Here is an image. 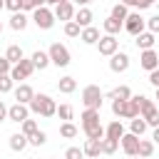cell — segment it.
Instances as JSON below:
<instances>
[{
  "instance_id": "cell-1",
  "label": "cell",
  "mask_w": 159,
  "mask_h": 159,
  "mask_svg": "<svg viewBox=\"0 0 159 159\" xmlns=\"http://www.w3.org/2000/svg\"><path fill=\"white\" fill-rule=\"evenodd\" d=\"M82 132L87 139H104V127L99 122V109H84L82 112Z\"/></svg>"
},
{
  "instance_id": "cell-2",
  "label": "cell",
  "mask_w": 159,
  "mask_h": 159,
  "mask_svg": "<svg viewBox=\"0 0 159 159\" xmlns=\"http://www.w3.org/2000/svg\"><path fill=\"white\" fill-rule=\"evenodd\" d=\"M27 107H30L32 114H40V117H55L57 114V104L50 94H35Z\"/></svg>"
},
{
  "instance_id": "cell-3",
  "label": "cell",
  "mask_w": 159,
  "mask_h": 159,
  "mask_svg": "<svg viewBox=\"0 0 159 159\" xmlns=\"http://www.w3.org/2000/svg\"><path fill=\"white\" fill-rule=\"evenodd\" d=\"M102 89L97 87V84H87L84 89H82V104H84V109H99L102 107Z\"/></svg>"
},
{
  "instance_id": "cell-4",
  "label": "cell",
  "mask_w": 159,
  "mask_h": 159,
  "mask_svg": "<svg viewBox=\"0 0 159 159\" xmlns=\"http://www.w3.org/2000/svg\"><path fill=\"white\" fill-rule=\"evenodd\" d=\"M32 22L40 27V30H50L55 25V12L47 7V5H40L32 10Z\"/></svg>"
},
{
  "instance_id": "cell-5",
  "label": "cell",
  "mask_w": 159,
  "mask_h": 159,
  "mask_svg": "<svg viewBox=\"0 0 159 159\" xmlns=\"http://www.w3.org/2000/svg\"><path fill=\"white\" fill-rule=\"evenodd\" d=\"M47 55H50V62L55 67H67L70 65V50L65 45H60V42H52L50 50H47Z\"/></svg>"
},
{
  "instance_id": "cell-6",
  "label": "cell",
  "mask_w": 159,
  "mask_h": 159,
  "mask_svg": "<svg viewBox=\"0 0 159 159\" xmlns=\"http://www.w3.org/2000/svg\"><path fill=\"white\" fill-rule=\"evenodd\" d=\"M122 27L132 35V37H137L139 32H144V27H147V20L139 15V12H129L127 17H124V22H122Z\"/></svg>"
},
{
  "instance_id": "cell-7",
  "label": "cell",
  "mask_w": 159,
  "mask_h": 159,
  "mask_svg": "<svg viewBox=\"0 0 159 159\" xmlns=\"http://www.w3.org/2000/svg\"><path fill=\"white\" fill-rule=\"evenodd\" d=\"M35 72V65H32V60H20V62H15L12 65V70H10V77H12V82H20V80H27L30 75Z\"/></svg>"
},
{
  "instance_id": "cell-8",
  "label": "cell",
  "mask_w": 159,
  "mask_h": 159,
  "mask_svg": "<svg viewBox=\"0 0 159 159\" xmlns=\"http://www.w3.org/2000/svg\"><path fill=\"white\" fill-rule=\"evenodd\" d=\"M97 50H99V55H104V57L114 55V52L119 50V40H117V35H102V37L97 40Z\"/></svg>"
},
{
  "instance_id": "cell-9",
  "label": "cell",
  "mask_w": 159,
  "mask_h": 159,
  "mask_svg": "<svg viewBox=\"0 0 159 159\" xmlns=\"http://www.w3.org/2000/svg\"><path fill=\"white\" fill-rule=\"evenodd\" d=\"M109 70L112 72H127L129 70V55L127 52H114V55H109Z\"/></svg>"
},
{
  "instance_id": "cell-10",
  "label": "cell",
  "mask_w": 159,
  "mask_h": 159,
  "mask_svg": "<svg viewBox=\"0 0 159 159\" xmlns=\"http://www.w3.org/2000/svg\"><path fill=\"white\" fill-rule=\"evenodd\" d=\"M55 20H72L75 17V5H72V0H62V2H57L55 5Z\"/></svg>"
},
{
  "instance_id": "cell-11",
  "label": "cell",
  "mask_w": 159,
  "mask_h": 159,
  "mask_svg": "<svg viewBox=\"0 0 159 159\" xmlns=\"http://www.w3.org/2000/svg\"><path fill=\"white\" fill-rule=\"evenodd\" d=\"M139 67L147 70V72L157 70V67H159V55H157L154 50H142V55H139Z\"/></svg>"
},
{
  "instance_id": "cell-12",
  "label": "cell",
  "mask_w": 159,
  "mask_h": 159,
  "mask_svg": "<svg viewBox=\"0 0 159 159\" xmlns=\"http://www.w3.org/2000/svg\"><path fill=\"white\" fill-rule=\"evenodd\" d=\"M27 117H30V107H27V104L15 102L12 107H7V119H10V122H17V124H20V122H25Z\"/></svg>"
},
{
  "instance_id": "cell-13",
  "label": "cell",
  "mask_w": 159,
  "mask_h": 159,
  "mask_svg": "<svg viewBox=\"0 0 159 159\" xmlns=\"http://www.w3.org/2000/svg\"><path fill=\"white\" fill-rule=\"evenodd\" d=\"M119 144H122V152L127 154V157H137V147H139V137L137 134H122V139H119Z\"/></svg>"
},
{
  "instance_id": "cell-14",
  "label": "cell",
  "mask_w": 159,
  "mask_h": 159,
  "mask_svg": "<svg viewBox=\"0 0 159 159\" xmlns=\"http://www.w3.org/2000/svg\"><path fill=\"white\" fill-rule=\"evenodd\" d=\"M80 27H87V25H92V20H94V15H92V10L84 5V7H80V10H75V17H72Z\"/></svg>"
},
{
  "instance_id": "cell-15",
  "label": "cell",
  "mask_w": 159,
  "mask_h": 159,
  "mask_svg": "<svg viewBox=\"0 0 159 159\" xmlns=\"http://www.w3.org/2000/svg\"><path fill=\"white\" fill-rule=\"evenodd\" d=\"M32 97H35V89H32L30 84H20V87H15V102H20V104H30Z\"/></svg>"
},
{
  "instance_id": "cell-16",
  "label": "cell",
  "mask_w": 159,
  "mask_h": 159,
  "mask_svg": "<svg viewBox=\"0 0 159 159\" xmlns=\"http://www.w3.org/2000/svg\"><path fill=\"white\" fill-rule=\"evenodd\" d=\"M102 35H99V30L97 27H92V25H87V27H82V32H80V40L84 42V45H97V40H99Z\"/></svg>"
},
{
  "instance_id": "cell-17",
  "label": "cell",
  "mask_w": 159,
  "mask_h": 159,
  "mask_svg": "<svg viewBox=\"0 0 159 159\" xmlns=\"http://www.w3.org/2000/svg\"><path fill=\"white\" fill-rule=\"evenodd\" d=\"M122 134H124V124L119 122V119H112L109 124H107V129H104V137H109V139H122Z\"/></svg>"
},
{
  "instance_id": "cell-18",
  "label": "cell",
  "mask_w": 159,
  "mask_h": 159,
  "mask_svg": "<svg viewBox=\"0 0 159 159\" xmlns=\"http://www.w3.org/2000/svg\"><path fill=\"white\" fill-rule=\"evenodd\" d=\"M154 37H157V35L147 30V32H139V35L134 37V42H137L139 50H152V47H154Z\"/></svg>"
},
{
  "instance_id": "cell-19",
  "label": "cell",
  "mask_w": 159,
  "mask_h": 159,
  "mask_svg": "<svg viewBox=\"0 0 159 159\" xmlns=\"http://www.w3.org/2000/svg\"><path fill=\"white\" fill-rule=\"evenodd\" d=\"M30 60H32L35 70H45V67H50V65H52V62H50V55H47V52H42V50H35Z\"/></svg>"
},
{
  "instance_id": "cell-20",
  "label": "cell",
  "mask_w": 159,
  "mask_h": 159,
  "mask_svg": "<svg viewBox=\"0 0 159 159\" xmlns=\"http://www.w3.org/2000/svg\"><path fill=\"white\" fill-rule=\"evenodd\" d=\"M82 152H84V157H99L102 154V139H87Z\"/></svg>"
},
{
  "instance_id": "cell-21",
  "label": "cell",
  "mask_w": 159,
  "mask_h": 159,
  "mask_svg": "<svg viewBox=\"0 0 159 159\" xmlns=\"http://www.w3.org/2000/svg\"><path fill=\"white\" fill-rule=\"evenodd\" d=\"M57 89L62 92V94H72L75 89H77V80L75 77H60V82H57Z\"/></svg>"
},
{
  "instance_id": "cell-22",
  "label": "cell",
  "mask_w": 159,
  "mask_h": 159,
  "mask_svg": "<svg viewBox=\"0 0 159 159\" xmlns=\"http://www.w3.org/2000/svg\"><path fill=\"white\" fill-rule=\"evenodd\" d=\"M154 154V142L152 139H142L139 137V147H137V157H142V159H149Z\"/></svg>"
},
{
  "instance_id": "cell-23",
  "label": "cell",
  "mask_w": 159,
  "mask_h": 159,
  "mask_svg": "<svg viewBox=\"0 0 159 159\" xmlns=\"http://www.w3.org/2000/svg\"><path fill=\"white\" fill-rule=\"evenodd\" d=\"M27 20H30V17H27L22 10H17V12H12V17H10V27H12V30H25V27H27Z\"/></svg>"
},
{
  "instance_id": "cell-24",
  "label": "cell",
  "mask_w": 159,
  "mask_h": 159,
  "mask_svg": "<svg viewBox=\"0 0 159 159\" xmlns=\"http://www.w3.org/2000/svg\"><path fill=\"white\" fill-rule=\"evenodd\" d=\"M102 30H104V35H117L119 30H122V20H117V17H107L104 22H102Z\"/></svg>"
},
{
  "instance_id": "cell-25",
  "label": "cell",
  "mask_w": 159,
  "mask_h": 159,
  "mask_svg": "<svg viewBox=\"0 0 159 159\" xmlns=\"http://www.w3.org/2000/svg\"><path fill=\"white\" fill-rule=\"evenodd\" d=\"M25 147H27V137H25L22 132L10 134V149H12V152H22Z\"/></svg>"
},
{
  "instance_id": "cell-26",
  "label": "cell",
  "mask_w": 159,
  "mask_h": 159,
  "mask_svg": "<svg viewBox=\"0 0 159 159\" xmlns=\"http://www.w3.org/2000/svg\"><path fill=\"white\" fill-rule=\"evenodd\" d=\"M129 132L132 134H137V137H142L144 132H147V122H144V117L139 114V117H134V119H129Z\"/></svg>"
},
{
  "instance_id": "cell-27",
  "label": "cell",
  "mask_w": 159,
  "mask_h": 159,
  "mask_svg": "<svg viewBox=\"0 0 159 159\" xmlns=\"http://www.w3.org/2000/svg\"><path fill=\"white\" fill-rule=\"evenodd\" d=\"M107 97H109V99H129V97H132V89H129L127 84H119V87H114Z\"/></svg>"
},
{
  "instance_id": "cell-28",
  "label": "cell",
  "mask_w": 159,
  "mask_h": 159,
  "mask_svg": "<svg viewBox=\"0 0 159 159\" xmlns=\"http://www.w3.org/2000/svg\"><path fill=\"white\" fill-rule=\"evenodd\" d=\"M77 127L72 124V122H62L60 124V137H65V139H72V137H77Z\"/></svg>"
},
{
  "instance_id": "cell-29",
  "label": "cell",
  "mask_w": 159,
  "mask_h": 159,
  "mask_svg": "<svg viewBox=\"0 0 159 159\" xmlns=\"http://www.w3.org/2000/svg\"><path fill=\"white\" fill-rule=\"evenodd\" d=\"M45 142H47V134H45L42 129H35V132L27 137V144H32V147H42Z\"/></svg>"
},
{
  "instance_id": "cell-30",
  "label": "cell",
  "mask_w": 159,
  "mask_h": 159,
  "mask_svg": "<svg viewBox=\"0 0 159 159\" xmlns=\"http://www.w3.org/2000/svg\"><path fill=\"white\" fill-rule=\"evenodd\" d=\"M5 57H7L12 65H15V62H20V60H22V47H20V45H10V47H7V52H5Z\"/></svg>"
},
{
  "instance_id": "cell-31",
  "label": "cell",
  "mask_w": 159,
  "mask_h": 159,
  "mask_svg": "<svg viewBox=\"0 0 159 159\" xmlns=\"http://www.w3.org/2000/svg\"><path fill=\"white\" fill-rule=\"evenodd\" d=\"M117 149H119V142L117 139H109V137L102 139V154H114Z\"/></svg>"
},
{
  "instance_id": "cell-32",
  "label": "cell",
  "mask_w": 159,
  "mask_h": 159,
  "mask_svg": "<svg viewBox=\"0 0 159 159\" xmlns=\"http://www.w3.org/2000/svg\"><path fill=\"white\" fill-rule=\"evenodd\" d=\"M144 117V122H147V127H159V109L157 107H152L147 114H142Z\"/></svg>"
},
{
  "instance_id": "cell-33",
  "label": "cell",
  "mask_w": 159,
  "mask_h": 159,
  "mask_svg": "<svg viewBox=\"0 0 159 159\" xmlns=\"http://www.w3.org/2000/svg\"><path fill=\"white\" fill-rule=\"evenodd\" d=\"M80 32H82V27H80L75 20H67V22H65V35H67V37H80Z\"/></svg>"
},
{
  "instance_id": "cell-34",
  "label": "cell",
  "mask_w": 159,
  "mask_h": 159,
  "mask_svg": "<svg viewBox=\"0 0 159 159\" xmlns=\"http://www.w3.org/2000/svg\"><path fill=\"white\" fill-rule=\"evenodd\" d=\"M35 129H40V127H37V122H35V119H30V117H27V119H25V122H20V132H22V134H25V137H30V134H32V132H35Z\"/></svg>"
},
{
  "instance_id": "cell-35",
  "label": "cell",
  "mask_w": 159,
  "mask_h": 159,
  "mask_svg": "<svg viewBox=\"0 0 159 159\" xmlns=\"http://www.w3.org/2000/svg\"><path fill=\"white\" fill-rule=\"evenodd\" d=\"M129 15V10H127V5H122V2H117L114 7H112V17H117V20H122L124 22V17Z\"/></svg>"
},
{
  "instance_id": "cell-36",
  "label": "cell",
  "mask_w": 159,
  "mask_h": 159,
  "mask_svg": "<svg viewBox=\"0 0 159 159\" xmlns=\"http://www.w3.org/2000/svg\"><path fill=\"white\" fill-rule=\"evenodd\" d=\"M72 114H75V109H72L70 104H60V107H57V117H60V119L70 122V119H72Z\"/></svg>"
},
{
  "instance_id": "cell-37",
  "label": "cell",
  "mask_w": 159,
  "mask_h": 159,
  "mask_svg": "<svg viewBox=\"0 0 159 159\" xmlns=\"http://www.w3.org/2000/svg\"><path fill=\"white\" fill-rule=\"evenodd\" d=\"M12 84H15V82H12V77H10V75H0V94L10 92V89H12Z\"/></svg>"
},
{
  "instance_id": "cell-38",
  "label": "cell",
  "mask_w": 159,
  "mask_h": 159,
  "mask_svg": "<svg viewBox=\"0 0 159 159\" xmlns=\"http://www.w3.org/2000/svg\"><path fill=\"white\" fill-rule=\"evenodd\" d=\"M65 159H84V152H82L80 147H70V149L65 152Z\"/></svg>"
},
{
  "instance_id": "cell-39",
  "label": "cell",
  "mask_w": 159,
  "mask_h": 159,
  "mask_svg": "<svg viewBox=\"0 0 159 159\" xmlns=\"http://www.w3.org/2000/svg\"><path fill=\"white\" fill-rule=\"evenodd\" d=\"M40 5H45V0H22V12H32Z\"/></svg>"
},
{
  "instance_id": "cell-40",
  "label": "cell",
  "mask_w": 159,
  "mask_h": 159,
  "mask_svg": "<svg viewBox=\"0 0 159 159\" xmlns=\"http://www.w3.org/2000/svg\"><path fill=\"white\" fill-rule=\"evenodd\" d=\"M147 27H149V32H159V15H152L149 20H147Z\"/></svg>"
},
{
  "instance_id": "cell-41",
  "label": "cell",
  "mask_w": 159,
  "mask_h": 159,
  "mask_svg": "<svg viewBox=\"0 0 159 159\" xmlns=\"http://www.w3.org/2000/svg\"><path fill=\"white\" fill-rule=\"evenodd\" d=\"M10 70H12V62L2 55V57H0V75H10Z\"/></svg>"
},
{
  "instance_id": "cell-42",
  "label": "cell",
  "mask_w": 159,
  "mask_h": 159,
  "mask_svg": "<svg viewBox=\"0 0 159 159\" xmlns=\"http://www.w3.org/2000/svg\"><path fill=\"white\" fill-rule=\"evenodd\" d=\"M5 7L10 12H17V10H22V0H5Z\"/></svg>"
},
{
  "instance_id": "cell-43",
  "label": "cell",
  "mask_w": 159,
  "mask_h": 159,
  "mask_svg": "<svg viewBox=\"0 0 159 159\" xmlns=\"http://www.w3.org/2000/svg\"><path fill=\"white\" fill-rule=\"evenodd\" d=\"M154 2H157V0H137V2H134V7H139V10H147V7H152Z\"/></svg>"
},
{
  "instance_id": "cell-44",
  "label": "cell",
  "mask_w": 159,
  "mask_h": 159,
  "mask_svg": "<svg viewBox=\"0 0 159 159\" xmlns=\"http://www.w3.org/2000/svg\"><path fill=\"white\" fill-rule=\"evenodd\" d=\"M149 82H152V84H154V89H157V87H159V67H157V70H152V72H149Z\"/></svg>"
},
{
  "instance_id": "cell-45",
  "label": "cell",
  "mask_w": 159,
  "mask_h": 159,
  "mask_svg": "<svg viewBox=\"0 0 159 159\" xmlns=\"http://www.w3.org/2000/svg\"><path fill=\"white\" fill-rule=\"evenodd\" d=\"M7 119V107H5V102L0 99V122H5Z\"/></svg>"
},
{
  "instance_id": "cell-46",
  "label": "cell",
  "mask_w": 159,
  "mask_h": 159,
  "mask_svg": "<svg viewBox=\"0 0 159 159\" xmlns=\"http://www.w3.org/2000/svg\"><path fill=\"white\" fill-rule=\"evenodd\" d=\"M152 142L159 144V127H154V134H152Z\"/></svg>"
},
{
  "instance_id": "cell-47",
  "label": "cell",
  "mask_w": 159,
  "mask_h": 159,
  "mask_svg": "<svg viewBox=\"0 0 159 159\" xmlns=\"http://www.w3.org/2000/svg\"><path fill=\"white\" fill-rule=\"evenodd\" d=\"M75 2H77V5H80V7H84V5H89V2H92V0H75Z\"/></svg>"
},
{
  "instance_id": "cell-48",
  "label": "cell",
  "mask_w": 159,
  "mask_h": 159,
  "mask_svg": "<svg viewBox=\"0 0 159 159\" xmlns=\"http://www.w3.org/2000/svg\"><path fill=\"white\" fill-rule=\"evenodd\" d=\"M57 2H62V0H45V5H57Z\"/></svg>"
},
{
  "instance_id": "cell-49",
  "label": "cell",
  "mask_w": 159,
  "mask_h": 159,
  "mask_svg": "<svg viewBox=\"0 0 159 159\" xmlns=\"http://www.w3.org/2000/svg\"><path fill=\"white\" fill-rule=\"evenodd\" d=\"M2 7H5V0H0V10H2Z\"/></svg>"
},
{
  "instance_id": "cell-50",
  "label": "cell",
  "mask_w": 159,
  "mask_h": 159,
  "mask_svg": "<svg viewBox=\"0 0 159 159\" xmlns=\"http://www.w3.org/2000/svg\"><path fill=\"white\" fill-rule=\"evenodd\" d=\"M157 99H159V87H157Z\"/></svg>"
},
{
  "instance_id": "cell-51",
  "label": "cell",
  "mask_w": 159,
  "mask_h": 159,
  "mask_svg": "<svg viewBox=\"0 0 159 159\" xmlns=\"http://www.w3.org/2000/svg\"><path fill=\"white\" fill-rule=\"evenodd\" d=\"M132 159H142V157H132Z\"/></svg>"
},
{
  "instance_id": "cell-52",
  "label": "cell",
  "mask_w": 159,
  "mask_h": 159,
  "mask_svg": "<svg viewBox=\"0 0 159 159\" xmlns=\"http://www.w3.org/2000/svg\"><path fill=\"white\" fill-rule=\"evenodd\" d=\"M0 32H2V22H0Z\"/></svg>"
},
{
  "instance_id": "cell-53",
  "label": "cell",
  "mask_w": 159,
  "mask_h": 159,
  "mask_svg": "<svg viewBox=\"0 0 159 159\" xmlns=\"http://www.w3.org/2000/svg\"><path fill=\"white\" fill-rule=\"evenodd\" d=\"M52 159H55V157H52Z\"/></svg>"
}]
</instances>
